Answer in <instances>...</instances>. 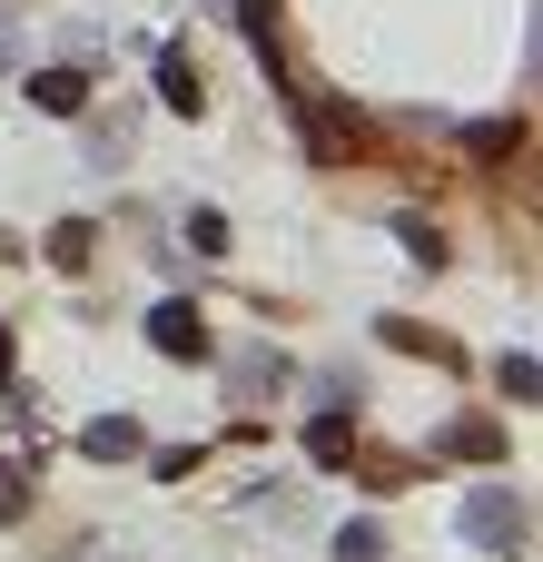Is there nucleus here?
I'll use <instances>...</instances> for the list:
<instances>
[{"label":"nucleus","mask_w":543,"mask_h":562,"mask_svg":"<svg viewBox=\"0 0 543 562\" xmlns=\"http://www.w3.org/2000/svg\"><path fill=\"white\" fill-rule=\"evenodd\" d=\"M455 524H465V543H485V553H514V543H524V524H534V514H524V494H505V484H475V494H465V514H455Z\"/></svg>","instance_id":"f257e3e1"},{"label":"nucleus","mask_w":543,"mask_h":562,"mask_svg":"<svg viewBox=\"0 0 543 562\" xmlns=\"http://www.w3.org/2000/svg\"><path fill=\"white\" fill-rule=\"evenodd\" d=\"M148 346L178 356V366H208V356H218V346H208V316H198L188 296H158V306H148Z\"/></svg>","instance_id":"f03ea898"},{"label":"nucleus","mask_w":543,"mask_h":562,"mask_svg":"<svg viewBox=\"0 0 543 562\" xmlns=\"http://www.w3.org/2000/svg\"><path fill=\"white\" fill-rule=\"evenodd\" d=\"M30 109H49V119H79V109H89V69H79V59H59V69H30Z\"/></svg>","instance_id":"7ed1b4c3"},{"label":"nucleus","mask_w":543,"mask_h":562,"mask_svg":"<svg viewBox=\"0 0 543 562\" xmlns=\"http://www.w3.org/2000/svg\"><path fill=\"white\" fill-rule=\"evenodd\" d=\"M435 454H445V464H505V425H485V415H455V425L435 435Z\"/></svg>","instance_id":"20e7f679"},{"label":"nucleus","mask_w":543,"mask_h":562,"mask_svg":"<svg viewBox=\"0 0 543 562\" xmlns=\"http://www.w3.org/2000/svg\"><path fill=\"white\" fill-rule=\"evenodd\" d=\"M158 109H178V119H198V109H208V79H198V59H188V49H158Z\"/></svg>","instance_id":"39448f33"},{"label":"nucleus","mask_w":543,"mask_h":562,"mask_svg":"<svg viewBox=\"0 0 543 562\" xmlns=\"http://www.w3.org/2000/svg\"><path fill=\"white\" fill-rule=\"evenodd\" d=\"M79 454H89V464H138L148 435H138L129 415H99V425H79Z\"/></svg>","instance_id":"423d86ee"},{"label":"nucleus","mask_w":543,"mask_h":562,"mask_svg":"<svg viewBox=\"0 0 543 562\" xmlns=\"http://www.w3.org/2000/svg\"><path fill=\"white\" fill-rule=\"evenodd\" d=\"M376 336H386V346H406V356H425V366H465V346H455L445 326H415V316H386Z\"/></svg>","instance_id":"0eeeda50"},{"label":"nucleus","mask_w":543,"mask_h":562,"mask_svg":"<svg viewBox=\"0 0 543 562\" xmlns=\"http://www.w3.org/2000/svg\"><path fill=\"white\" fill-rule=\"evenodd\" d=\"M228 385L257 405V395H277V385H287V356H277V346H247V356H228Z\"/></svg>","instance_id":"6e6552de"},{"label":"nucleus","mask_w":543,"mask_h":562,"mask_svg":"<svg viewBox=\"0 0 543 562\" xmlns=\"http://www.w3.org/2000/svg\"><path fill=\"white\" fill-rule=\"evenodd\" d=\"M307 464H326V474L356 464V415H317V425H307Z\"/></svg>","instance_id":"1a4fd4ad"},{"label":"nucleus","mask_w":543,"mask_h":562,"mask_svg":"<svg viewBox=\"0 0 543 562\" xmlns=\"http://www.w3.org/2000/svg\"><path fill=\"white\" fill-rule=\"evenodd\" d=\"M89 257H99V227H89V217H59V227H49V267H59V277H79Z\"/></svg>","instance_id":"9d476101"},{"label":"nucleus","mask_w":543,"mask_h":562,"mask_svg":"<svg viewBox=\"0 0 543 562\" xmlns=\"http://www.w3.org/2000/svg\"><path fill=\"white\" fill-rule=\"evenodd\" d=\"M30 484H40V454H30V464H0V524L30 514Z\"/></svg>","instance_id":"9b49d317"},{"label":"nucleus","mask_w":543,"mask_h":562,"mask_svg":"<svg viewBox=\"0 0 543 562\" xmlns=\"http://www.w3.org/2000/svg\"><path fill=\"white\" fill-rule=\"evenodd\" d=\"M396 237H406V257H415V267H445V237H435L425 217H396Z\"/></svg>","instance_id":"f8f14e48"},{"label":"nucleus","mask_w":543,"mask_h":562,"mask_svg":"<svg viewBox=\"0 0 543 562\" xmlns=\"http://www.w3.org/2000/svg\"><path fill=\"white\" fill-rule=\"evenodd\" d=\"M336 562H386V533H376V524H346V533H336Z\"/></svg>","instance_id":"ddd939ff"},{"label":"nucleus","mask_w":543,"mask_h":562,"mask_svg":"<svg viewBox=\"0 0 543 562\" xmlns=\"http://www.w3.org/2000/svg\"><path fill=\"white\" fill-rule=\"evenodd\" d=\"M465 148H475V158H505V148H514V119H475Z\"/></svg>","instance_id":"4468645a"},{"label":"nucleus","mask_w":543,"mask_h":562,"mask_svg":"<svg viewBox=\"0 0 543 562\" xmlns=\"http://www.w3.org/2000/svg\"><path fill=\"white\" fill-rule=\"evenodd\" d=\"M188 247L218 257V247H228V217H218V207H188Z\"/></svg>","instance_id":"2eb2a0df"},{"label":"nucleus","mask_w":543,"mask_h":562,"mask_svg":"<svg viewBox=\"0 0 543 562\" xmlns=\"http://www.w3.org/2000/svg\"><path fill=\"white\" fill-rule=\"evenodd\" d=\"M148 474H158V484H188V474H198V445H158Z\"/></svg>","instance_id":"dca6fc26"},{"label":"nucleus","mask_w":543,"mask_h":562,"mask_svg":"<svg viewBox=\"0 0 543 562\" xmlns=\"http://www.w3.org/2000/svg\"><path fill=\"white\" fill-rule=\"evenodd\" d=\"M534 385H543L534 356H505V395H514V405H534Z\"/></svg>","instance_id":"f3484780"},{"label":"nucleus","mask_w":543,"mask_h":562,"mask_svg":"<svg viewBox=\"0 0 543 562\" xmlns=\"http://www.w3.org/2000/svg\"><path fill=\"white\" fill-rule=\"evenodd\" d=\"M0 395H10V326H0Z\"/></svg>","instance_id":"a211bd4d"},{"label":"nucleus","mask_w":543,"mask_h":562,"mask_svg":"<svg viewBox=\"0 0 543 562\" xmlns=\"http://www.w3.org/2000/svg\"><path fill=\"white\" fill-rule=\"evenodd\" d=\"M0 69H10V10H0Z\"/></svg>","instance_id":"6ab92c4d"},{"label":"nucleus","mask_w":543,"mask_h":562,"mask_svg":"<svg viewBox=\"0 0 543 562\" xmlns=\"http://www.w3.org/2000/svg\"><path fill=\"white\" fill-rule=\"evenodd\" d=\"M208 10H228V0H208Z\"/></svg>","instance_id":"aec40b11"}]
</instances>
